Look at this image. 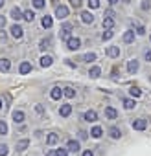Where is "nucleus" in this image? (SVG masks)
Segmentation results:
<instances>
[{
    "label": "nucleus",
    "mask_w": 151,
    "mask_h": 156,
    "mask_svg": "<svg viewBox=\"0 0 151 156\" xmlns=\"http://www.w3.org/2000/svg\"><path fill=\"white\" fill-rule=\"evenodd\" d=\"M66 48H68L70 51H76V50H79V48H81V41H79L78 37H70V39L66 41Z\"/></svg>",
    "instance_id": "1"
},
{
    "label": "nucleus",
    "mask_w": 151,
    "mask_h": 156,
    "mask_svg": "<svg viewBox=\"0 0 151 156\" xmlns=\"http://www.w3.org/2000/svg\"><path fill=\"white\" fill-rule=\"evenodd\" d=\"M72 24L70 22H64L63 26H61V39H64V41H68L70 39V33H72Z\"/></svg>",
    "instance_id": "2"
},
{
    "label": "nucleus",
    "mask_w": 151,
    "mask_h": 156,
    "mask_svg": "<svg viewBox=\"0 0 151 156\" xmlns=\"http://www.w3.org/2000/svg\"><path fill=\"white\" fill-rule=\"evenodd\" d=\"M9 31H11V37H13V39H22V35H24V30H22V26H19V24H13V26L9 28Z\"/></svg>",
    "instance_id": "3"
},
{
    "label": "nucleus",
    "mask_w": 151,
    "mask_h": 156,
    "mask_svg": "<svg viewBox=\"0 0 151 156\" xmlns=\"http://www.w3.org/2000/svg\"><path fill=\"white\" fill-rule=\"evenodd\" d=\"M55 17H57L59 20L66 19V17H68V8H66V6H57V8H55Z\"/></svg>",
    "instance_id": "4"
},
{
    "label": "nucleus",
    "mask_w": 151,
    "mask_h": 156,
    "mask_svg": "<svg viewBox=\"0 0 151 156\" xmlns=\"http://www.w3.org/2000/svg\"><path fill=\"white\" fill-rule=\"evenodd\" d=\"M133 129L134 130H145V127H147V121L145 119H133Z\"/></svg>",
    "instance_id": "5"
},
{
    "label": "nucleus",
    "mask_w": 151,
    "mask_h": 156,
    "mask_svg": "<svg viewBox=\"0 0 151 156\" xmlns=\"http://www.w3.org/2000/svg\"><path fill=\"white\" fill-rule=\"evenodd\" d=\"M138 68H140V62H138L136 59H133V61L127 62V72H129V73H136Z\"/></svg>",
    "instance_id": "6"
},
{
    "label": "nucleus",
    "mask_w": 151,
    "mask_h": 156,
    "mask_svg": "<svg viewBox=\"0 0 151 156\" xmlns=\"http://www.w3.org/2000/svg\"><path fill=\"white\" fill-rule=\"evenodd\" d=\"M83 118H85V121H89V123H94V121H98V112H96V110H87Z\"/></svg>",
    "instance_id": "7"
},
{
    "label": "nucleus",
    "mask_w": 151,
    "mask_h": 156,
    "mask_svg": "<svg viewBox=\"0 0 151 156\" xmlns=\"http://www.w3.org/2000/svg\"><path fill=\"white\" fill-rule=\"evenodd\" d=\"M66 149H68L70 152H78V151H79V141H78V140H68Z\"/></svg>",
    "instance_id": "8"
},
{
    "label": "nucleus",
    "mask_w": 151,
    "mask_h": 156,
    "mask_svg": "<svg viewBox=\"0 0 151 156\" xmlns=\"http://www.w3.org/2000/svg\"><path fill=\"white\" fill-rule=\"evenodd\" d=\"M70 114H72V105H61L59 116H61V118H68Z\"/></svg>",
    "instance_id": "9"
},
{
    "label": "nucleus",
    "mask_w": 151,
    "mask_h": 156,
    "mask_svg": "<svg viewBox=\"0 0 151 156\" xmlns=\"http://www.w3.org/2000/svg\"><path fill=\"white\" fill-rule=\"evenodd\" d=\"M107 55L112 57V59L120 57V46H109V48H107Z\"/></svg>",
    "instance_id": "10"
},
{
    "label": "nucleus",
    "mask_w": 151,
    "mask_h": 156,
    "mask_svg": "<svg viewBox=\"0 0 151 156\" xmlns=\"http://www.w3.org/2000/svg\"><path fill=\"white\" fill-rule=\"evenodd\" d=\"M61 96H63V90H61L59 87H53V88H52V92H50V98H52L53 101H59V99H61Z\"/></svg>",
    "instance_id": "11"
},
{
    "label": "nucleus",
    "mask_w": 151,
    "mask_h": 156,
    "mask_svg": "<svg viewBox=\"0 0 151 156\" xmlns=\"http://www.w3.org/2000/svg\"><path fill=\"white\" fill-rule=\"evenodd\" d=\"M81 20H83L85 24H92V22H94V15H92L90 11H83V13H81Z\"/></svg>",
    "instance_id": "12"
},
{
    "label": "nucleus",
    "mask_w": 151,
    "mask_h": 156,
    "mask_svg": "<svg viewBox=\"0 0 151 156\" xmlns=\"http://www.w3.org/2000/svg\"><path fill=\"white\" fill-rule=\"evenodd\" d=\"M105 118H107V119H116V118H118V112H116L112 107H105Z\"/></svg>",
    "instance_id": "13"
},
{
    "label": "nucleus",
    "mask_w": 151,
    "mask_h": 156,
    "mask_svg": "<svg viewBox=\"0 0 151 156\" xmlns=\"http://www.w3.org/2000/svg\"><path fill=\"white\" fill-rule=\"evenodd\" d=\"M109 136H111L112 140H120V138H122V130H120L118 127H111V129H109Z\"/></svg>",
    "instance_id": "14"
},
{
    "label": "nucleus",
    "mask_w": 151,
    "mask_h": 156,
    "mask_svg": "<svg viewBox=\"0 0 151 156\" xmlns=\"http://www.w3.org/2000/svg\"><path fill=\"white\" fill-rule=\"evenodd\" d=\"M30 147V140L28 138H24V140H20V141H17V151L19 152H22V151H26Z\"/></svg>",
    "instance_id": "15"
},
{
    "label": "nucleus",
    "mask_w": 151,
    "mask_h": 156,
    "mask_svg": "<svg viewBox=\"0 0 151 156\" xmlns=\"http://www.w3.org/2000/svg\"><path fill=\"white\" fill-rule=\"evenodd\" d=\"M22 13H24V11H22L20 8H13V9H11V19L19 22V20L22 19Z\"/></svg>",
    "instance_id": "16"
},
{
    "label": "nucleus",
    "mask_w": 151,
    "mask_h": 156,
    "mask_svg": "<svg viewBox=\"0 0 151 156\" xmlns=\"http://www.w3.org/2000/svg\"><path fill=\"white\" fill-rule=\"evenodd\" d=\"M22 19H24V20H28V22H33V20H35V11H33V9L24 11V13H22Z\"/></svg>",
    "instance_id": "17"
},
{
    "label": "nucleus",
    "mask_w": 151,
    "mask_h": 156,
    "mask_svg": "<svg viewBox=\"0 0 151 156\" xmlns=\"http://www.w3.org/2000/svg\"><path fill=\"white\" fill-rule=\"evenodd\" d=\"M123 42H125V44L134 42V31H131V30H129V31H125V33H123Z\"/></svg>",
    "instance_id": "18"
},
{
    "label": "nucleus",
    "mask_w": 151,
    "mask_h": 156,
    "mask_svg": "<svg viewBox=\"0 0 151 156\" xmlns=\"http://www.w3.org/2000/svg\"><path fill=\"white\" fill-rule=\"evenodd\" d=\"M19 72H20L22 75H26V73H30V72H31V64H30L28 61H24V62L20 64V68H19Z\"/></svg>",
    "instance_id": "19"
},
{
    "label": "nucleus",
    "mask_w": 151,
    "mask_h": 156,
    "mask_svg": "<svg viewBox=\"0 0 151 156\" xmlns=\"http://www.w3.org/2000/svg\"><path fill=\"white\" fill-rule=\"evenodd\" d=\"M24 118H26V116H24L22 110H15V112H13V121H15V123H22Z\"/></svg>",
    "instance_id": "20"
},
{
    "label": "nucleus",
    "mask_w": 151,
    "mask_h": 156,
    "mask_svg": "<svg viewBox=\"0 0 151 156\" xmlns=\"http://www.w3.org/2000/svg\"><path fill=\"white\" fill-rule=\"evenodd\" d=\"M11 68V61L9 59H0V70L2 72H8Z\"/></svg>",
    "instance_id": "21"
},
{
    "label": "nucleus",
    "mask_w": 151,
    "mask_h": 156,
    "mask_svg": "<svg viewBox=\"0 0 151 156\" xmlns=\"http://www.w3.org/2000/svg\"><path fill=\"white\" fill-rule=\"evenodd\" d=\"M41 24H42V28H46V30H50L52 26H53V20H52V17H42V20H41Z\"/></svg>",
    "instance_id": "22"
},
{
    "label": "nucleus",
    "mask_w": 151,
    "mask_h": 156,
    "mask_svg": "<svg viewBox=\"0 0 151 156\" xmlns=\"http://www.w3.org/2000/svg\"><path fill=\"white\" fill-rule=\"evenodd\" d=\"M52 61H53V59H52L50 55H42V57H41V66H42V68H48V66H52Z\"/></svg>",
    "instance_id": "23"
},
{
    "label": "nucleus",
    "mask_w": 151,
    "mask_h": 156,
    "mask_svg": "<svg viewBox=\"0 0 151 156\" xmlns=\"http://www.w3.org/2000/svg\"><path fill=\"white\" fill-rule=\"evenodd\" d=\"M101 134H103V129H101V127H92V130H90V136H92L94 140L101 138Z\"/></svg>",
    "instance_id": "24"
},
{
    "label": "nucleus",
    "mask_w": 151,
    "mask_h": 156,
    "mask_svg": "<svg viewBox=\"0 0 151 156\" xmlns=\"http://www.w3.org/2000/svg\"><path fill=\"white\" fill-rule=\"evenodd\" d=\"M100 73H101V68H100V66H92V68L89 70V75L92 77V79H96V77H100Z\"/></svg>",
    "instance_id": "25"
},
{
    "label": "nucleus",
    "mask_w": 151,
    "mask_h": 156,
    "mask_svg": "<svg viewBox=\"0 0 151 156\" xmlns=\"http://www.w3.org/2000/svg\"><path fill=\"white\" fill-rule=\"evenodd\" d=\"M112 26H114L112 17H103V28L105 30H112Z\"/></svg>",
    "instance_id": "26"
},
{
    "label": "nucleus",
    "mask_w": 151,
    "mask_h": 156,
    "mask_svg": "<svg viewBox=\"0 0 151 156\" xmlns=\"http://www.w3.org/2000/svg\"><path fill=\"white\" fill-rule=\"evenodd\" d=\"M57 141H59V136H57V134H53V132H52V134H48V136H46V143H48V145H55Z\"/></svg>",
    "instance_id": "27"
},
{
    "label": "nucleus",
    "mask_w": 151,
    "mask_h": 156,
    "mask_svg": "<svg viewBox=\"0 0 151 156\" xmlns=\"http://www.w3.org/2000/svg\"><path fill=\"white\" fill-rule=\"evenodd\" d=\"M81 61H85V62H92V61H96V53H85L83 57H81Z\"/></svg>",
    "instance_id": "28"
},
{
    "label": "nucleus",
    "mask_w": 151,
    "mask_h": 156,
    "mask_svg": "<svg viewBox=\"0 0 151 156\" xmlns=\"http://www.w3.org/2000/svg\"><path fill=\"white\" fill-rule=\"evenodd\" d=\"M123 107H125L127 110H131V108L136 107V101H134V99H123Z\"/></svg>",
    "instance_id": "29"
},
{
    "label": "nucleus",
    "mask_w": 151,
    "mask_h": 156,
    "mask_svg": "<svg viewBox=\"0 0 151 156\" xmlns=\"http://www.w3.org/2000/svg\"><path fill=\"white\" fill-rule=\"evenodd\" d=\"M129 94H131L133 98H140V96H142V90H140L138 87H131V90H129Z\"/></svg>",
    "instance_id": "30"
},
{
    "label": "nucleus",
    "mask_w": 151,
    "mask_h": 156,
    "mask_svg": "<svg viewBox=\"0 0 151 156\" xmlns=\"http://www.w3.org/2000/svg\"><path fill=\"white\" fill-rule=\"evenodd\" d=\"M63 96H64V98H68V99H72V98L76 96V92H74L72 88H63Z\"/></svg>",
    "instance_id": "31"
},
{
    "label": "nucleus",
    "mask_w": 151,
    "mask_h": 156,
    "mask_svg": "<svg viewBox=\"0 0 151 156\" xmlns=\"http://www.w3.org/2000/svg\"><path fill=\"white\" fill-rule=\"evenodd\" d=\"M8 152H9V147L6 143H0V156H8Z\"/></svg>",
    "instance_id": "32"
},
{
    "label": "nucleus",
    "mask_w": 151,
    "mask_h": 156,
    "mask_svg": "<svg viewBox=\"0 0 151 156\" xmlns=\"http://www.w3.org/2000/svg\"><path fill=\"white\" fill-rule=\"evenodd\" d=\"M112 35H114V31H112V30H105V31H103V35H101V39H103V41H109V39H112Z\"/></svg>",
    "instance_id": "33"
},
{
    "label": "nucleus",
    "mask_w": 151,
    "mask_h": 156,
    "mask_svg": "<svg viewBox=\"0 0 151 156\" xmlns=\"http://www.w3.org/2000/svg\"><path fill=\"white\" fill-rule=\"evenodd\" d=\"M50 44H52V41H50V39H42V41H41V44H39V48H41V50H46V48H50Z\"/></svg>",
    "instance_id": "34"
},
{
    "label": "nucleus",
    "mask_w": 151,
    "mask_h": 156,
    "mask_svg": "<svg viewBox=\"0 0 151 156\" xmlns=\"http://www.w3.org/2000/svg\"><path fill=\"white\" fill-rule=\"evenodd\" d=\"M31 4L35 9H41V8H44V0H31Z\"/></svg>",
    "instance_id": "35"
},
{
    "label": "nucleus",
    "mask_w": 151,
    "mask_h": 156,
    "mask_svg": "<svg viewBox=\"0 0 151 156\" xmlns=\"http://www.w3.org/2000/svg\"><path fill=\"white\" fill-rule=\"evenodd\" d=\"M89 8L90 9H98L100 8V0H89Z\"/></svg>",
    "instance_id": "36"
},
{
    "label": "nucleus",
    "mask_w": 151,
    "mask_h": 156,
    "mask_svg": "<svg viewBox=\"0 0 151 156\" xmlns=\"http://www.w3.org/2000/svg\"><path fill=\"white\" fill-rule=\"evenodd\" d=\"M55 156H68V149H66V147H64V149H63V147L57 149V151H55Z\"/></svg>",
    "instance_id": "37"
},
{
    "label": "nucleus",
    "mask_w": 151,
    "mask_h": 156,
    "mask_svg": "<svg viewBox=\"0 0 151 156\" xmlns=\"http://www.w3.org/2000/svg\"><path fill=\"white\" fill-rule=\"evenodd\" d=\"M0 134H8V125H6V121H0Z\"/></svg>",
    "instance_id": "38"
},
{
    "label": "nucleus",
    "mask_w": 151,
    "mask_h": 156,
    "mask_svg": "<svg viewBox=\"0 0 151 156\" xmlns=\"http://www.w3.org/2000/svg\"><path fill=\"white\" fill-rule=\"evenodd\" d=\"M70 4H72V8H81V4H83V0H70Z\"/></svg>",
    "instance_id": "39"
},
{
    "label": "nucleus",
    "mask_w": 151,
    "mask_h": 156,
    "mask_svg": "<svg viewBox=\"0 0 151 156\" xmlns=\"http://www.w3.org/2000/svg\"><path fill=\"white\" fill-rule=\"evenodd\" d=\"M149 8H151V4H149V0H144V2H142V9H144V11H147Z\"/></svg>",
    "instance_id": "40"
},
{
    "label": "nucleus",
    "mask_w": 151,
    "mask_h": 156,
    "mask_svg": "<svg viewBox=\"0 0 151 156\" xmlns=\"http://www.w3.org/2000/svg\"><path fill=\"white\" fill-rule=\"evenodd\" d=\"M4 26H6V17H2V15H0V31L4 30Z\"/></svg>",
    "instance_id": "41"
},
{
    "label": "nucleus",
    "mask_w": 151,
    "mask_h": 156,
    "mask_svg": "<svg viewBox=\"0 0 151 156\" xmlns=\"http://www.w3.org/2000/svg\"><path fill=\"white\" fill-rule=\"evenodd\" d=\"M35 112H37V114H44V108H42V105H35Z\"/></svg>",
    "instance_id": "42"
},
{
    "label": "nucleus",
    "mask_w": 151,
    "mask_h": 156,
    "mask_svg": "<svg viewBox=\"0 0 151 156\" xmlns=\"http://www.w3.org/2000/svg\"><path fill=\"white\" fill-rule=\"evenodd\" d=\"M144 57H145V61H147V62H151V50H147V51L144 53Z\"/></svg>",
    "instance_id": "43"
},
{
    "label": "nucleus",
    "mask_w": 151,
    "mask_h": 156,
    "mask_svg": "<svg viewBox=\"0 0 151 156\" xmlns=\"http://www.w3.org/2000/svg\"><path fill=\"white\" fill-rule=\"evenodd\" d=\"M136 33H138V35H144V33H145V30H144L142 26H138V28H136Z\"/></svg>",
    "instance_id": "44"
},
{
    "label": "nucleus",
    "mask_w": 151,
    "mask_h": 156,
    "mask_svg": "<svg viewBox=\"0 0 151 156\" xmlns=\"http://www.w3.org/2000/svg\"><path fill=\"white\" fill-rule=\"evenodd\" d=\"M83 156H94V152L90 149H87V151H83Z\"/></svg>",
    "instance_id": "45"
},
{
    "label": "nucleus",
    "mask_w": 151,
    "mask_h": 156,
    "mask_svg": "<svg viewBox=\"0 0 151 156\" xmlns=\"http://www.w3.org/2000/svg\"><path fill=\"white\" fill-rule=\"evenodd\" d=\"M0 41H6V33L4 31H0Z\"/></svg>",
    "instance_id": "46"
},
{
    "label": "nucleus",
    "mask_w": 151,
    "mask_h": 156,
    "mask_svg": "<svg viewBox=\"0 0 151 156\" xmlns=\"http://www.w3.org/2000/svg\"><path fill=\"white\" fill-rule=\"evenodd\" d=\"M107 2H109V4H118L120 0H107Z\"/></svg>",
    "instance_id": "47"
},
{
    "label": "nucleus",
    "mask_w": 151,
    "mask_h": 156,
    "mask_svg": "<svg viewBox=\"0 0 151 156\" xmlns=\"http://www.w3.org/2000/svg\"><path fill=\"white\" fill-rule=\"evenodd\" d=\"M46 156H55V151H48V154Z\"/></svg>",
    "instance_id": "48"
},
{
    "label": "nucleus",
    "mask_w": 151,
    "mask_h": 156,
    "mask_svg": "<svg viewBox=\"0 0 151 156\" xmlns=\"http://www.w3.org/2000/svg\"><path fill=\"white\" fill-rule=\"evenodd\" d=\"M4 4H6V0H0V8H2Z\"/></svg>",
    "instance_id": "49"
},
{
    "label": "nucleus",
    "mask_w": 151,
    "mask_h": 156,
    "mask_svg": "<svg viewBox=\"0 0 151 156\" xmlns=\"http://www.w3.org/2000/svg\"><path fill=\"white\" fill-rule=\"evenodd\" d=\"M122 2H131V0H122Z\"/></svg>",
    "instance_id": "50"
},
{
    "label": "nucleus",
    "mask_w": 151,
    "mask_h": 156,
    "mask_svg": "<svg viewBox=\"0 0 151 156\" xmlns=\"http://www.w3.org/2000/svg\"><path fill=\"white\" fill-rule=\"evenodd\" d=\"M0 108H2V99H0Z\"/></svg>",
    "instance_id": "51"
}]
</instances>
